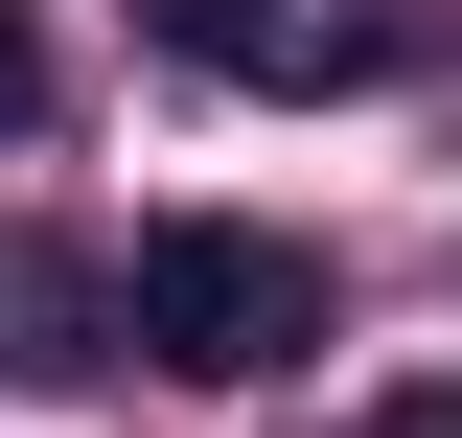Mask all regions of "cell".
<instances>
[{
  "label": "cell",
  "mask_w": 462,
  "mask_h": 438,
  "mask_svg": "<svg viewBox=\"0 0 462 438\" xmlns=\"http://www.w3.org/2000/svg\"><path fill=\"white\" fill-rule=\"evenodd\" d=\"M185 69H231V93H393L416 47H439V0H139Z\"/></svg>",
  "instance_id": "2"
},
{
  "label": "cell",
  "mask_w": 462,
  "mask_h": 438,
  "mask_svg": "<svg viewBox=\"0 0 462 438\" xmlns=\"http://www.w3.org/2000/svg\"><path fill=\"white\" fill-rule=\"evenodd\" d=\"M23 115H47V47H23V23H0V139H23Z\"/></svg>",
  "instance_id": "3"
},
{
  "label": "cell",
  "mask_w": 462,
  "mask_h": 438,
  "mask_svg": "<svg viewBox=\"0 0 462 438\" xmlns=\"http://www.w3.org/2000/svg\"><path fill=\"white\" fill-rule=\"evenodd\" d=\"M116 324L162 346L185 392H278L300 346H324V254H300V231H139V254H116Z\"/></svg>",
  "instance_id": "1"
},
{
  "label": "cell",
  "mask_w": 462,
  "mask_h": 438,
  "mask_svg": "<svg viewBox=\"0 0 462 438\" xmlns=\"http://www.w3.org/2000/svg\"><path fill=\"white\" fill-rule=\"evenodd\" d=\"M370 438H462V392H370Z\"/></svg>",
  "instance_id": "4"
}]
</instances>
